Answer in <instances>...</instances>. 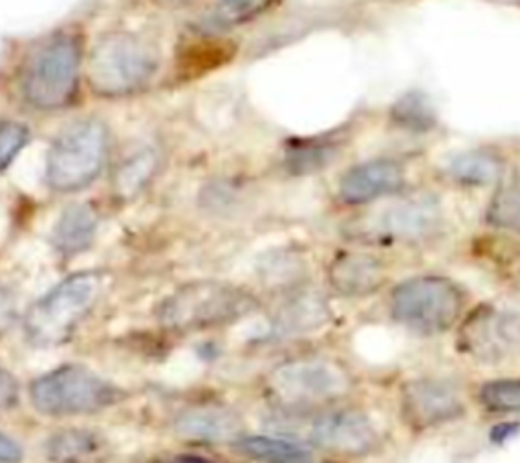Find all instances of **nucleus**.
<instances>
[{
    "label": "nucleus",
    "instance_id": "18",
    "mask_svg": "<svg viewBox=\"0 0 520 463\" xmlns=\"http://www.w3.org/2000/svg\"><path fill=\"white\" fill-rule=\"evenodd\" d=\"M100 224H102V216L92 204L88 202L70 204L57 216L49 234V244L53 252L63 260L78 258L96 244L100 234Z\"/></svg>",
    "mask_w": 520,
    "mask_h": 463
},
{
    "label": "nucleus",
    "instance_id": "12",
    "mask_svg": "<svg viewBox=\"0 0 520 463\" xmlns=\"http://www.w3.org/2000/svg\"><path fill=\"white\" fill-rule=\"evenodd\" d=\"M407 185V169L401 161L376 157L346 169L338 181V202L346 208H362L399 195Z\"/></svg>",
    "mask_w": 520,
    "mask_h": 463
},
{
    "label": "nucleus",
    "instance_id": "25",
    "mask_svg": "<svg viewBox=\"0 0 520 463\" xmlns=\"http://www.w3.org/2000/svg\"><path fill=\"white\" fill-rule=\"evenodd\" d=\"M476 403L488 415H520V376L484 380L476 390Z\"/></svg>",
    "mask_w": 520,
    "mask_h": 463
},
{
    "label": "nucleus",
    "instance_id": "20",
    "mask_svg": "<svg viewBox=\"0 0 520 463\" xmlns=\"http://www.w3.org/2000/svg\"><path fill=\"white\" fill-rule=\"evenodd\" d=\"M108 451V441L92 429H61L45 443V455L53 463H96Z\"/></svg>",
    "mask_w": 520,
    "mask_h": 463
},
{
    "label": "nucleus",
    "instance_id": "15",
    "mask_svg": "<svg viewBox=\"0 0 520 463\" xmlns=\"http://www.w3.org/2000/svg\"><path fill=\"white\" fill-rule=\"evenodd\" d=\"M325 279L338 297L364 299L386 287L388 267L376 254L344 250L330 260Z\"/></svg>",
    "mask_w": 520,
    "mask_h": 463
},
{
    "label": "nucleus",
    "instance_id": "23",
    "mask_svg": "<svg viewBox=\"0 0 520 463\" xmlns=\"http://www.w3.org/2000/svg\"><path fill=\"white\" fill-rule=\"evenodd\" d=\"M445 171L455 183H462L468 187H484L500 179L504 163L498 155L490 151H466L455 155L447 163Z\"/></svg>",
    "mask_w": 520,
    "mask_h": 463
},
{
    "label": "nucleus",
    "instance_id": "3",
    "mask_svg": "<svg viewBox=\"0 0 520 463\" xmlns=\"http://www.w3.org/2000/svg\"><path fill=\"white\" fill-rule=\"evenodd\" d=\"M163 65L155 37L137 31H108L86 55V86L94 98L118 102L145 94Z\"/></svg>",
    "mask_w": 520,
    "mask_h": 463
},
{
    "label": "nucleus",
    "instance_id": "14",
    "mask_svg": "<svg viewBox=\"0 0 520 463\" xmlns=\"http://www.w3.org/2000/svg\"><path fill=\"white\" fill-rule=\"evenodd\" d=\"M443 226V212L431 195H411L382 210L378 216V234L403 244L431 240Z\"/></svg>",
    "mask_w": 520,
    "mask_h": 463
},
{
    "label": "nucleus",
    "instance_id": "28",
    "mask_svg": "<svg viewBox=\"0 0 520 463\" xmlns=\"http://www.w3.org/2000/svg\"><path fill=\"white\" fill-rule=\"evenodd\" d=\"M242 200V187L228 179H216L202 189V206L208 212H226Z\"/></svg>",
    "mask_w": 520,
    "mask_h": 463
},
{
    "label": "nucleus",
    "instance_id": "19",
    "mask_svg": "<svg viewBox=\"0 0 520 463\" xmlns=\"http://www.w3.org/2000/svg\"><path fill=\"white\" fill-rule=\"evenodd\" d=\"M342 141L334 137L299 139L285 145L281 169L291 177H305L330 167L342 151Z\"/></svg>",
    "mask_w": 520,
    "mask_h": 463
},
{
    "label": "nucleus",
    "instance_id": "31",
    "mask_svg": "<svg viewBox=\"0 0 520 463\" xmlns=\"http://www.w3.org/2000/svg\"><path fill=\"white\" fill-rule=\"evenodd\" d=\"M25 457V451L21 443L11 437L9 433L0 431V463H21Z\"/></svg>",
    "mask_w": 520,
    "mask_h": 463
},
{
    "label": "nucleus",
    "instance_id": "29",
    "mask_svg": "<svg viewBox=\"0 0 520 463\" xmlns=\"http://www.w3.org/2000/svg\"><path fill=\"white\" fill-rule=\"evenodd\" d=\"M21 317L23 315L19 311V299L15 291L0 283V338L13 332V327L21 321Z\"/></svg>",
    "mask_w": 520,
    "mask_h": 463
},
{
    "label": "nucleus",
    "instance_id": "2",
    "mask_svg": "<svg viewBox=\"0 0 520 463\" xmlns=\"http://www.w3.org/2000/svg\"><path fill=\"white\" fill-rule=\"evenodd\" d=\"M267 403L291 419H309L348 403L356 390L352 368L323 352L295 354L273 366L263 382Z\"/></svg>",
    "mask_w": 520,
    "mask_h": 463
},
{
    "label": "nucleus",
    "instance_id": "11",
    "mask_svg": "<svg viewBox=\"0 0 520 463\" xmlns=\"http://www.w3.org/2000/svg\"><path fill=\"white\" fill-rule=\"evenodd\" d=\"M458 350L482 364H496L520 350V313L480 305L458 325Z\"/></svg>",
    "mask_w": 520,
    "mask_h": 463
},
{
    "label": "nucleus",
    "instance_id": "24",
    "mask_svg": "<svg viewBox=\"0 0 520 463\" xmlns=\"http://www.w3.org/2000/svg\"><path fill=\"white\" fill-rule=\"evenodd\" d=\"M232 447L248 459L265 463H285L297 457L311 455V447L301 441H293L277 435H244Z\"/></svg>",
    "mask_w": 520,
    "mask_h": 463
},
{
    "label": "nucleus",
    "instance_id": "6",
    "mask_svg": "<svg viewBox=\"0 0 520 463\" xmlns=\"http://www.w3.org/2000/svg\"><path fill=\"white\" fill-rule=\"evenodd\" d=\"M102 271H80L61 279L21 317L25 340L35 348L68 344L102 297Z\"/></svg>",
    "mask_w": 520,
    "mask_h": 463
},
{
    "label": "nucleus",
    "instance_id": "26",
    "mask_svg": "<svg viewBox=\"0 0 520 463\" xmlns=\"http://www.w3.org/2000/svg\"><path fill=\"white\" fill-rule=\"evenodd\" d=\"M486 220L494 228L520 234V185H506L494 193Z\"/></svg>",
    "mask_w": 520,
    "mask_h": 463
},
{
    "label": "nucleus",
    "instance_id": "1",
    "mask_svg": "<svg viewBox=\"0 0 520 463\" xmlns=\"http://www.w3.org/2000/svg\"><path fill=\"white\" fill-rule=\"evenodd\" d=\"M86 37L78 29H59L35 39L15 68V92L35 114L74 108L86 82Z\"/></svg>",
    "mask_w": 520,
    "mask_h": 463
},
{
    "label": "nucleus",
    "instance_id": "17",
    "mask_svg": "<svg viewBox=\"0 0 520 463\" xmlns=\"http://www.w3.org/2000/svg\"><path fill=\"white\" fill-rule=\"evenodd\" d=\"M163 169V153L151 143L126 149L120 157H112L108 169V185L112 200L133 204L155 183Z\"/></svg>",
    "mask_w": 520,
    "mask_h": 463
},
{
    "label": "nucleus",
    "instance_id": "27",
    "mask_svg": "<svg viewBox=\"0 0 520 463\" xmlns=\"http://www.w3.org/2000/svg\"><path fill=\"white\" fill-rule=\"evenodd\" d=\"M33 130L27 122L5 118L0 120V175L7 173L21 153L31 145Z\"/></svg>",
    "mask_w": 520,
    "mask_h": 463
},
{
    "label": "nucleus",
    "instance_id": "10",
    "mask_svg": "<svg viewBox=\"0 0 520 463\" xmlns=\"http://www.w3.org/2000/svg\"><path fill=\"white\" fill-rule=\"evenodd\" d=\"M307 445L340 457H366L382 447V433L368 411L342 403L309 417Z\"/></svg>",
    "mask_w": 520,
    "mask_h": 463
},
{
    "label": "nucleus",
    "instance_id": "7",
    "mask_svg": "<svg viewBox=\"0 0 520 463\" xmlns=\"http://www.w3.org/2000/svg\"><path fill=\"white\" fill-rule=\"evenodd\" d=\"M29 403L51 419L98 415L118 407L128 392L84 364H61L29 382Z\"/></svg>",
    "mask_w": 520,
    "mask_h": 463
},
{
    "label": "nucleus",
    "instance_id": "21",
    "mask_svg": "<svg viewBox=\"0 0 520 463\" xmlns=\"http://www.w3.org/2000/svg\"><path fill=\"white\" fill-rule=\"evenodd\" d=\"M236 55V45L226 39H202L185 45L177 55V76L187 80L222 68Z\"/></svg>",
    "mask_w": 520,
    "mask_h": 463
},
{
    "label": "nucleus",
    "instance_id": "22",
    "mask_svg": "<svg viewBox=\"0 0 520 463\" xmlns=\"http://www.w3.org/2000/svg\"><path fill=\"white\" fill-rule=\"evenodd\" d=\"M258 277L277 295L309 283L305 258L291 250H275L260 258Z\"/></svg>",
    "mask_w": 520,
    "mask_h": 463
},
{
    "label": "nucleus",
    "instance_id": "8",
    "mask_svg": "<svg viewBox=\"0 0 520 463\" xmlns=\"http://www.w3.org/2000/svg\"><path fill=\"white\" fill-rule=\"evenodd\" d=\"M466 289L445 275H417L388 295V315L417 336H441L466 317Z\"/></svg>",
    "mask_w": 520,
    "mask_h": 463
},
{
    "label": "nucleus",
    "instance_id": "30",
    "mask_svg": "<svg viewBox=\"0 0 520 463\" xmlns=\"http://www.w3.org/2000/svg\"><path fill=\"white\" fill-rule=\"evenodd\" d=\"M23 388L19 378L5 366H0V411H13L21 405Z\"/></svg>",
    "mask_w": 520,
    "mask_h": 463
},
{
    "label": "nucleus",
    "instance_id": "9",
    "mask_svg": "<svg viewBox=\"0 0 520 463\" xmlns=\"http://www.w3.org/2000/svg\"><path fill=\"white\" fill-rule=\"evenodd\" d=\"M468 399L460 384L443 376L409 378L399 388V417L415 433H427L464 419Z\"/></svg>",
    "mask_w": 520,
    "mask_h": 463
},
{
    "label": "nucleus",
    "instance_id": "13",
    "mask_svg": "<svg viewBox=\"0 0 520 463\" xmlns=\"http://www.w3.org/2000/svg\"><path fill=\"white\" fill-rule=\"evenodd\" d=\"M271 315V336L275 340H299L317 334L332 321V309L321 291L309 283L277 295Z\"/></svg>",
    "mask_w": 520,
    "mask_h": 463
},
{
    "label": "nucleus",
    "instance_id": "16",
    "mask_svg": "<svg viewBox=\"0 0 520 463\" xmlns=\"http://www.w3.org/2000/svg\"><path fill=\"white\" fill-rule=\"evenodd\" d=\"M173 433L195 443H236L246 435L244 417L220 403H198L173 417Z\"/></svg>",
    "mask_w": 520,
    "mask_h": 463
},
{
    "label": "nucleus",
    "instance_id": "34",
    "mask_svg": "<svg viewBox=\"0 0 520 463\" xmlns=\"http://www.w3.org/2000/svg\"><path fill=\"white\" fill-rule=\"evenodd\" d=\"M226 3H242V0H226Z\"/></svg>",
    "mask_w": 520,
    "mask_h": 463
},
{
    "label": "nucleus",
    "instance_id": "32",
    "mask_svg": "<svg viewBox=\"0 0 520 463\" xmlns=\"http://www.w3.org/2000/svg\"><path fill=\"white\" fill-rule=\"evenodd\" d=\"M159 5H165V7H183L187 3H191V0H157Z\"/></svg>",
    "mask_w": 520,
    "mask_h": 463
},
{
    "label": "nucleus",
    "instance_id": "4",
    "mask_svg": "<svg viewBox=\"0 0 520 463\" xmlns=\"http://www.w3.org/2000/svg\"><path fill=\"white\" fill-rule=\"evenodd\" d=\"M112 130L100 116H78L63 124L49 141L43 179L55 195H76L108 173Z\"/></svg>",
    "mask_w": 520,
    "mask_h": 463
},
{
    "label": "nucleus",
    "instance_id": "5",
    "mask_svg": "<svg viewBox=\"0 0 520 463\" xmlns=\"http://www.w3.org/2000/svg\"><path fill=\"white\" fill-rule=\"evenodd\" d=\"M260 299L246 287L226 281H189L171 291L157 307V323L173 334H202L250 317Z\"/></svg>",
    "mask_w": 520,
    "mask_h": 463
},
{
    "label": "nucleus",
    "instance_id": "33",
    "mask_svg": "<svg viewBox=\"0 0 520 463\" xmlns=\"http://www.w3.org/2000/svg\"><path fill=\"white\" fill-rule=\"evenodd\" d=\"M285 463H319V461H313L311 455H305V457H297V459H291V461H285Z\"/></svg>",
    "mask_w": 520,
    "mask_h": 463
}]
</instances>
